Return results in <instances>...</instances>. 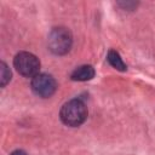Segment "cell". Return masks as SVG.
I'll return each instance as SVG.
<instances>
[{
  "label": "cell",
  "mask_w": 155,
  "mask_h": 155,
  "mask_svg": "<svg viewBox=\"0 0 155 155\" xmlns=\"http://www.w3.org/2000/svg\"><path fill=\"white\" fill-rule=\"evenodd\" d=\"M87 117V108L81 99H71L61 109L62 121L71 127L81 125Z\"/></svg>",
  "instance_id": "1"
},
{
  "label": "cell",
  "mask_w": 155,
  "mask_h": 155,
  "mask_svg": "<svg viewBox=\"0 0 155 155\" xmlns=\"http://www.w3.org/2000/svg\"><path fill=\"white\" fill-rule=\"evenodd\" d=\"M73 44L71 34L67 28H53L48 35L47 45L52 53L54 54H65Z\"/></svg>",
  "instance_id": "2"
},
{
  "label": "cell",
  "mask_w": 155,
  "mask_h": 155,
  "mask_svg": "<svg viewBox=\"0 0 155 155\" xmlns=\"http://www.w3.org/2000/svg\"><path fill=\"white\" fill-rule=\"evenodd\" d=\"M13 64L16 70L25 78H34L39 74L40 62L38 57L30 52H19L15 57Z\"/></svg>",
  "instance_id": "3"
},
{
  "label": "cell",
  "mask_w": 155,
  "mask_h": 155,
  "mask_svg": "<svg viewBox=\"0 0 155 155\" xmlns=\"http://www.w3.org/2000/svg\"><path fill=\"white\" fill-rule=\"evenodd\" d=\"M57 88L56 80L46 73H39L31 79V90L34 91L35 94L47 98L51 97Z\"/></svg>",
  "instance_id": "4"
},
{
  "label": "cell",
  "mask_w": 155,
  "mask_h": 155,
  "mask_svg": "<svg viewBox=\"0 0 155 155\" xmlns=\"http://www.w3.org/2000/svg\"><path fill=\"white\" fill-rule=\"evenodd\" d=\"M94 76V69L92 65H80L71 73V79L75 81H87Z\"/></svg>",
  "instance_id": "5"
},
{
  "label": "cell",
  "mask_w": 155,
  "mask_h": 155,
  "mask_svg": "<svg viewBox=\"0 0 155 155\" xmlns=\"http://www.w3.org/2000/svg\"><path fill=\"white\" fill-rule=\"evenodd\" d=\"M107 59H108V62L110 63V65L114 67L115 69H117V70H126V64L124 63L122 58L120 57V54H119L116 51L110 50V51L108 52Z\"/></svg>",
  "instance_id": "6"
},
{
  "label": "cell",
  "mask_w": 155,
  "mask_h": 155,
  "mask_svg": "<svg viewBox=\"0 0 155 155\" xmlns=\"http://www.w3.org/2000/svg\"><path fill=\"white\" fill-rule=\"evenodd\" d=\"M11 79V71L10 69L7 68L6 63L1 62V86L4 87Z\"/></svg>",
  "instance_id": "7"
},
{
  "label": "cell",
  "mask_w": 155,
  "mask_h": 155,
  "mask_svg": "<svg viewBox=\"0 0 155 155\" xmlns=\"http://www.w3.org/2000/svg\"><path fill=\"white\" fill-rule=\"evenodd\" d=\"M11 155H28V154L23 150H15L13 153H11Z\"/></svg>",
  "instance_id": "8"
}]
</instances>
